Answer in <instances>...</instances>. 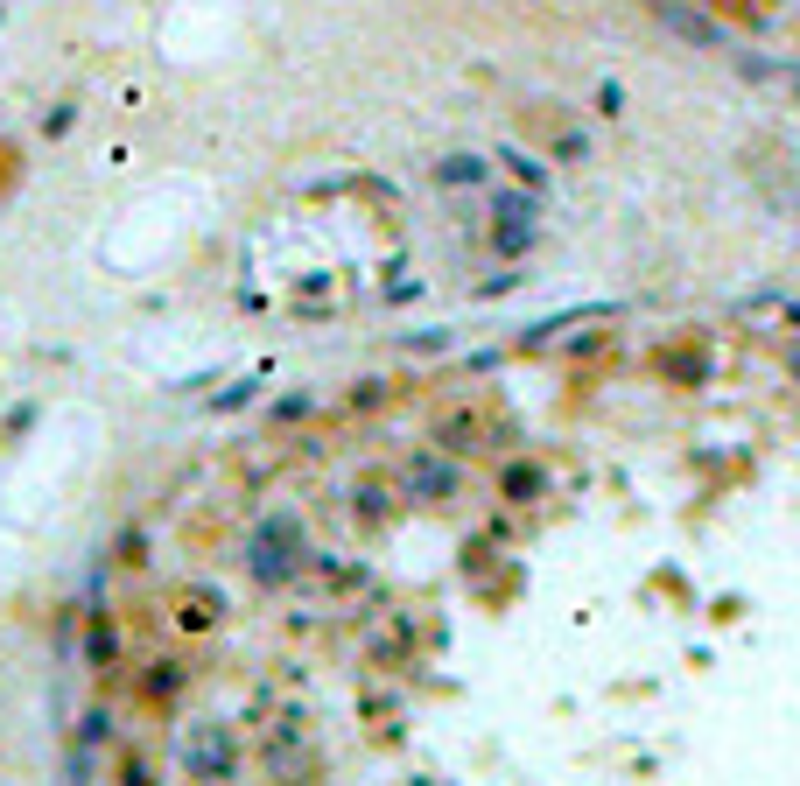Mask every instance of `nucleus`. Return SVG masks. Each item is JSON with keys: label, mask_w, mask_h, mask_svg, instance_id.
I'll return each mask as SVG.
<instances>
[{"label": "nucleus", "mask_w": 800, "mask_h": 786, "mask_svg": "<svg viewBox=\"0 0 800 786\" xmlns=\"http://www.w3.org/2000/svg\"><path fill=\"white\" fill-rule=\"evenodd\" d=\"M302 555H309V548H302V527H295L288 513H267L260 534H253V548H246V569H253L260 583H288Z\"/></svg>", "instance_id": "1"}, {"label": "nucleus", "mask_w": 800, "mask_h": 786, "mask_svg": "<svg viewBox=\"0 0 800 786\" xmlns=\"http://www.w3.org/2000/svg\"><path fill=\"white\" fill-rule=\"evenodd\" d=\"M653 22L660 29H674L681 43H695V50H716V57H730L737 50V36L723 29V22H709V15H695V8H681V0H653Z\"/></svg>", "instance_id": "2"}, {"label": "nucleus", "mask_w": 800, "mask_h": 786, "mask_svg": "<svg viewBox=\"0 0 800 786\" xmlns=\"http://www.w3.org/2000/svg\"><path fill=\"white\" fill-rule=\"evenodd\" d=\"M730 64H737V78H744V85L800 99V64H779V57H751V50H730Z\"/></svg>", "instance_id": "3"}, {"label": "nucleus", "mask_w": 800, "mask_h": 786, "mask_svg": "<svg viewBox=\"0 0 800 786\" xmlns=\"http://www.w3.org/2000/svg\"><path fill=\"white\" fill-rule=\"evenodd\" d=\"M408 492H415V499H429V492H436V499H450V492H457V471H450V464H436V457H415Z\"/></svg>", "instance_id": "4"}, {"label": "nucleus", "mask_w": 800, "mask_h": 786, "mask_svg": "<svg viewBox=\"0 0 800 786\" xmlns=\"http://www.w3.org/2000/svg\"><path fill=\"white\" fill-rule=\"evenodd\" d=\"M443 183H485V162L478 155H450L443 162Z\"/></svg>", "instance_id": "5"}, {"label": "nucleus", "mask_w": 800, "mask_h": 786, "mask_svg": "<svg viewBox=\"0 0 800 786\" xmlns=\"http://www.w3.org/2000/svg\"><path fill=\"white\" fill-rule=\"evenodd\" d=\"M506 162H513V176H520V183H541V162H527L520 148H506Z\"/></svg>", "instance_id": "6"}, {"label": "nucleus", "mask_w": 800, "mask_h": 786, "mask_svg": "<svg viewBox=\"0 0 800 786\" xmlns=\"http://www.w3.org/2000/svg\"><path fill=\"white\" fill-rule=\"evenodd\" d=\"M786 365H793V379H800V337H793V351H786Z\"/></svg>", "instance_id": "7"}]
</instances>
